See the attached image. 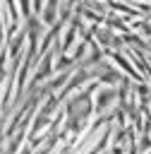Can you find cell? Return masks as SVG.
Here are the masks:
<instances>
[{
    "label": "cell",
    "mask_w": 151,
    "mask_h": 154,
    "mask_svg": "<svg viewBox=\"0 0 151 154\" xmlns=\"http://www.w3.org/2000/svg\"><path fill=\"white\" fill-rule=\"evenodd\" d=\"M149 135H151V130H149Z\"/></svg>",
    "instance_id": "cell-10"
},
{
    "label": "cell",
    "mask_w": 151,
    "mask_h": 154,
    "mask_svg": "<svg viewBox=\"0 0 151 154\" xmlns=\"http://www.w3.org/2000/svg\"><path fill=\"white\" fill-rule=\"evenodd\" d=\"M31 152H34V147H31L29 142H24V144H22V147L17 149V154H31Z\"/></svg>",
    "instance_id": "cell-7"
},
{
    "label": "cell",
    "mask_w": 151,
    "mask_h": 154,
    "mask_svg": "<svg viewBox=\"0 0 151 154\" xmlns=\"http://www.w3.org/2000/svg\"><path fill=\"white\" fill-rule=\"evenodd\" d=\"M101 2H108V0H101Z\"/></svg>",
    "instance_id": "cell-9"
},
{
    "label": "cell",
    "mask_w": 151,
    "mask_h": 154,
    "mask_svg": "<svg viewBox=\"0 0 151 154\" xmlns=\"http://www.w3.org/2000/svg\"><path fill=\"white\" fill-rule=\"evenodd\" d=\"M17 7H19V14H22V22L31 14V0H17Z\"/></svg>",
    "instance_id": "cell-5"
},
{
    "label": "cell",
    "mask_w": 151,
    "mask_h": 154,
    "mask_svg": "<svg viewBox=\"0 0 151 154\" xmlns=\"http://www.w3.org/2000/svg\"><path fill=\"white\" fill-rule=\"evenodd\" d=\"M117 99V87H108V84H98V89L93 91V116H101L105 111H110L115 106Z\"/></svg>",
    "instance_id": "cell-2"
},
{
    "label": "cell",
    "mask_w": 151,
    "mask_h": 154,
    "mask_svg": "<svg viewBox=\"0 0 151 154\" xmlns=\"http://www.w3.org/2000/svg\"><path fill=\"white\" fill-rule=\"evenodd\" d=\"M129 22L132 19H127L125 14H117V12H110L108 10V14H105V26L108 29H113L115 34H127V31H132V26H129Z\"/></svg>",
    "instance_id": "cell-4"
},
{
    "label": "cell",
    "mask_w": 151,
    "mask_h": 154,
    "mask_svg": "<svg viewBox=\"0 0 151 154\" xmlns=\"http://www.w3.org/2000/svg\"><path fill=\"white\" fill-rule=\"evenodd\" d=\"M43 2H46V0H31V14H41Z\"/></svg>",
    "instance_id": "cell-6"
},
{
    "label": "cell",
    "mask_w": 151,
    "mask_h": 154,
    "mask_svg": "<svg viewBox=\"0 0 151 154\" xmlns=\"http://www.w3.org/2000/svg\"><path fill=\"white\" fill-rule=\"evenodd\" d=\"M60 7H62V0H46V2H43V10H41V14H38L41 24H43V26L55 24V22H58V14H60Z\"/></svg>",
    "instance_id": "cell-3"
},
{
    "label": "cell",
    "mask_w": 151,
    "mask_h": 154,
    "mask_svg": "<svg viewBox=\"0 0 151 154\" xmlns=\"http://www.w3.org/2000/svg\"><path fill=\"white\" fill-rule=\"evenodd\" d=\"M60 51H58V43L50 48V51H46L41 58H38V67L34 70V75L29 77V87H26V94H31V91H36V87L38 84H43V82H48L53 75H55V55H58Z\"/></svg>",
    "instance_id": "cell-1"
},
{
    "label": "cell",
    "mask_w": 151,
    "mask_h": 154,
    "mask_svg": "<svg viewBox=\"0 0 151 154\" xmlns=\"http://www.w3.org/2000/svg\"><path fill=\"white\" fill-rule=\"evenodd\" d=\"M2 84H5V72H0V89H2Z\"/></svg>",
    "instance_id": "cell-8"
}]
</instances>
